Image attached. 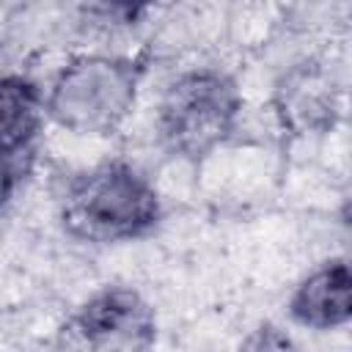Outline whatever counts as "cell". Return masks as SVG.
<instances>
[{"instance_id":"5b68a950","label":"cell","mask_w":352,"mask_h":352,"mask_svg":"<svg viewBox=\"0 0 352 352\" xmlns=\"http://www.w3.org/2000/svg\"><path fill=\"white\" fill-rule=\"evenodd\" d=\"M44 91L19 72L0 74V209L30 179L44 132Z\"/></svg>"},{"instance_id":"ba28073f","label":"cell","mask_w":352,"mask_h":352,"mask_svg":"<svg viewBox=\"0 0 352 352\" xmlns=\"http://www.w3.org/2000/svg\"><path fill=\"white\" fill-rule=\"evenodd\" d=\"M157 0H85L88 14L113 28H132L146 19Z\"/></svg>"},{"instance_id":"277c9868","label":"cell","mask_w":352,"mask_h":352,"mask_svg":"<svg viewBox=\"0 0 352 352\" xmlns=\"http://www.w3.org/2000/svg\"><path fill=\"white\" fill-rule=\"evenodd\" d=\"M160 333L154 305L126 283H107L88 294L60 327L63 344L88 349L140 352Z\"/></svg>"},{"instance_id":"7a4b0ae2","label":"cell","mask_w":352,"mask_h":352,"mask_svg":"<svg viewBox=\"0 0 352 352\" xmlns=\"http://www.w3.org/2000/svg\"><path fill=\"white\" fill-rule=\"evenodd\" d=\"M143 60L129 55H77L52 77L44 113L80 138H107L121 129L138 104Z\"/></svg>"},{"instance_id":"8992f818","label":"cell","mask_w":352,"mask_h":352,"mask_svg":"<svg viewBox=\"0 0 352 352\" xmlns=\"http://www.w3.org/2000/svg\"><path fill=\"white\" fill-rule=\"evenodd\" d=\"M275 107L280 124L297 135L330 129L341 110V88L333 69L319 60L292 66L275 85Z\"/></svg>"},{"instance_id":"3957f363","label":"cell","mask_w":352,"mask_h":352,"mask_svg":"<svg viewBox=\"0 0 352 352\" xmlns=\"http://www.w3.org/2000/svg\"><path fill=\"white\" fill-rule=\"evenodd\" d=\"M239 82L217 69L198 66L176 74L157 104L160 146L184 162H204L231 140L242 116Z\"/></svg>"},{"instance_id":"52a82bcc","label":"cell","mask_w":352,"mask_h":352,"mask_svg":"<svg viewBox=\"0 0 352 352\" xmlns=\"http://www.w3.org/2000/svg\"><path fill=\"white\" fill-rule=\"evenodd\" d=\"M286 314L294 324L330 333L352 319V272L346 256H333L316 264L289 294Z\"/></svg>"},{"instance_id":"6da1fadb","label":"cell","mask_w":352,"mask_h":352,"mask_svg":"<svg viewBox=\"0 0 352 352\" xmlns=\"http://www.w3.org/2000/svg\"><path fill=\"white\" fill-rule=\"evenodd\" d=\"M60 228L85 245H124L162 223L154 182L126 160H102L77 170L58 201Z\"/></svg>"}]
</instances>
